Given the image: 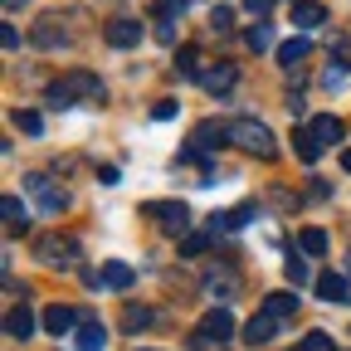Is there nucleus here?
<instances>
[{"instance_id": "nucleus-6", "label": "nucleus", "mask_w": 351, "mask_h": 351, "mask_svg": "<svg viewBox=\"0 0 351 351\" xmlns=\"http://www.w3.org/2000/svg\"><path fill=\"white\" fill-rule=\"evenodd\" d=\"M34 249H39L44 263H54V269H59V263H78V244L73 239H59V234H44Z\"/></svg>"}, {"instance_id": "nucleus-2", "label": "nucleus", "mask_w": 351, "mask_h": 351, "mask_svg": "<svg viewBox=\"0 0 351 351\" xmlns=\"http://www.w3.org/2000/svg\"><path fill=\"white\" fill-rule=\"evenodd\" d=\"M103 93V83H98V73H69V78H59V83H49V93H44V98H49V108L54 112H64V108H73L78 98H98Z\"/></svg>"}, {"instance_id": "nucleus-17", "label": "nucleus", "mask_w": 351, "mask_h": 351, "mask_svg": "<svg viewBox=\"0 0 351 351\" xmlns=\"http://www.w3.org/2000/svg\"><path fill=\"white\" fill-rule=\"evenodd\" d=\"M317 293H322L327 302H351V283H346L341 274H332V269L317 274Z\"/></svg>"}, {"instance_id": "nucleus-30", "label": "nucleus", "mask_w": 351, "mask_h": 351, "mask_svg": "<svg viewBox=\"0 0 351 351\" xmlns=\"http://www.w3.org/2000/svg\"><path fill=\"white\" fill-rule=\"evenodd\" d=\"M288 278H293V283H298V288H302V283H307V278H313V274H307V263H302V258H298V254H293V258H288Z\"/></svg>"}, {"instance_id": "nucleus-22", "label": "nucleus", "mask_w": 351, "mask_h": 351, "mask_svg": "<svg viewBox=\"0 0 351 351\" xmlns=\"http://www.w3.org/2000/svg\"><path fill=\"white\" fill-rule=\"evenodd\" d=\"M103 327L98 322H83V332H78V351H103Z\"/></svg>"}, {"instance_id": "nucleus-27", "label": "nucleus", "mask_w": 351, "mask_h": 351, "mask_svg": "<svg viewBox=\"0 0 351 351\" xmlns=\"http://www.w3.org/2000/svg\"><path fill=\"white\" fill-rule=\"evenodd\" d=\"M244 44H249V49H274V29H269V25H254V29L244 34Z\"/></svg>"}, {"instance_id": "nucleus-8", "label": "nucleus", "mask_w": 351, "mask_h": 351, "mask_svg": "<svg viewBox=\"0 0 351 351\" xmlns=\"http://www.w3.org/2000/svg\"><path fill=\"white\" fill-rule=\"evenodd\" d=\"M44 332H54V337H64V332H73L78 327V313H73V307L69 302H49V307H44Z\"/></svg>"}, {"instance_id": "nucleus-9", "label": "nucleus", "mask_w": 351, "mask_h": 351, "mask_svg": "<svg viewBox=\"0 0 351 351\" xmlns=\"http://www.w3.org/2000/svg\"><path fill=\"white\" fill-rule=\"evenodd\" d=\"M103 39L112 44V49H132V44L142 39V20H112V25L103 29Z\"/></svg>"}, {"instance_id": "nucleus-23", "label": "nucleus", "mask_w": 351, "mask_h": 351, "mask_svg": "<svg viewBox=\"0 0 351 351\" xmlns=\"http://www.w3.org/2000/svg\"><path fill=\"white\" fill-rule=\"evenodd\" d=\"M176 73H195L200 78V49H195V44H186V49L176 54Z\"/></svg>"}, {"instance_id": "nucleus-36", "label": "nucleus", "mask_w": 351, "mask_h": 351, "mask_svg": "<svg viewBox=\"0 0 351 351\" xmlns=\"http://www.w3.org/2000/svg\"><path fill=\"white\" fill-rule=\"evenodd\" d=\"M20 5H29V0H5V10H20Z\"/></svg>"}, {"instance_id": "nucleus-21", "label": "nucleus", "mask_w": 351, "mask_h": 351, "mask_svg": "<svg viewBox=\"0 0 351 351\" xmlns=\"http://www.w3.org/2000/svg\"><path fill=\"white\" fill-rule=\"evenodd\" d=\"M298 244H302V254H327V234H322L317 225H307V230L298 234Z\"/></svg>"}, {"instance_id": "nucleus-4", "label": "nucleus", "mask_w": 351, "mask_h": 351, "mask_svg": "<svg viewBox=\"0 0 351 351\" xmlns=\"http://www.w3.org/2000/svg\"><path fill=\"white\" fill-rule=\"evenodd\" d=\"M234 337V317H230V307H215V313H205L200 317V332H195V346H225Z\"/></svg>"}, {"instance_id": "nucleus-37", "label": "nucleus", "mask_w": 351, "mask_h": 351, "mask_svg": "<svg viewBox=\"0 0 351 351\" xmlns=\"http://www.w3.org/2000/svg\"><path fill=\"white\" fill-rule=\"evenodd\" d=\"M137 351H152V346H137Z\"/></svg>"}, {"instance_id": "nucleus-1", "label": "nucleus", "mask_w": 351, "mask_h": 351, "mask_svg": "<svg viewBox=\"0 0 351 351\" xmlns=\"http://www.w3.org/2000/svg\"><path fill=\"white\" fill-rule=\"evenodd\" d=\"M230 142H234L239 152L258 156V161H274V152H278V142H274V132L263 127L258 117H234V122H230Z\"/></svg>"}, {"instance_id": "nucleus-14", "label": "nucleus", "mask_w": 351, "mask_h": 351, "mask_svg": "<svg viewBox=\"0 0 351 351\" xmlns=\"http://www.w3.org/2000/svg\"><path fill=\"white\" fill-rule=\"evenodd\" d=\"M132 278H137V274H132L122 258H108V263H103V274H98V283H103V288H117V293H127Z\"/></svg>"}, {"instance_id": "nucleus-25", "label": "nucleus", "mask_w": 351, "mask_h": 351, "mask_svg": "<svg viewBox=\"0 0 351 351\" xmlns=\"http://www.w3.org/2000/svg\"><path fill=\"white\" fill-rule=\"evenodd\" d=\"M210 239H215V230H205V234H186V239H181V254H186V258H195V254H205V249H210Z\"/></svg>"}, {"instance_id": "nucleus-32", "label": "nucleus", "mask_w": 351, "mask_h": 351, "mask_svg": "<svg viewBox=\"0 0 351 351\" xmlns=\"http://www.w3.org/2000/svg\"><path fill=\"white\" fill-rule=\"evenodd\" d=\"M0 44H5V49H20V34H15V25H0Z\"/></svg>"}, {"instance_id": "nucleus-26", "label": "nucleus", "mask_w": 351, "mask_h": 351, "mask_svg": "<svg viewBox=\"0 0 351 351\" xmlns=\"http://www.w3.org/2000/svg\"><path fill=\"white\" fill-rule=\"evenodd\" d=\"M191 0H152V15L156 20H171V15H186Z\"/></svg>"}, {"instance_id": "nucleus-3", "label": "nucleus", "mask_w": 351, "mask_h": 351, "mask_svg": "<svg viewBox=\"0 0 351 351\" xmlns=\"http://www.w3.org/2000/svg\"><path fill=\"white\" fill-rule=\"evenodd\" d=\"M142 210L156 219L166 234H181V239L191 234V205H186V200H147Z\"/></svg>"}, {"instance_id": "nucleus-34", "label": "nucleus", "mask_w": 351, "mask_h": 351, "mask_svg": "<svg viewBox=\"0 0 351 351\" xmlns=\"http://www.w3.org/2000/svg\"><path fill=\"white\" fill-rule=\"evenodd\" d=\"M152 117H156V122H171V117H176V103H156Z\"/></svg>"}, {"instance_id": "nucleus-19", "label": "nucleus", "mask_w": 351, "mask_h": 351, "mask_svg": "<svg viewBox=\"0 0 351 351\" xmlns=\"http://www.w3.org/2000/svg\"><path fill=\"white\" fill-rule=\"evenodd\" d=\"M307 54H313V44H307L302 34H298V39H288V44H278V64H283V69H298Z\"/></svg>"}, {"instance_id": "nucleus-28", "label": "nucleus", "mask_w": 351, "mask_h": 351, "mask_svg": "<svg viewBox=\"0 0 351 351\" xmlns=\"http://www.w3.org/2000/svg\"><path fill=\"white\" fill-rule=\"evenodd\" d=\"M122 322H127V327H152V307H137V302H132L127 313H122Z\"/></svg>"}, {"instance_id": "nucleus-10", "label": "nucleus", "mask_w": 351, "mask_h": 351, "mask_svg": "<svg viewBox=\"0 0 351 351\" xmlns=\"http://www.w3.org/2000/svg\"><path fill=\"white\" fill-rule=\"evenodd\" d=\"M274 332H278V322H274L269 313H254L239 337H244V346H263V341H274Z\"/></svg>"}, {"instance_id": "nucleus-38", "label": "nucleus", "mask_w": 351, "mask_h": 351, "mask_svg": "<svg viewBox=\"0 0 351 351\" xmlns=\"http://www.w3.org/2000/svg\"><path fill=\"white\" fill-rule=\"evenodd\" d=\"M298 351H302V346H298Z\"/></svg>"}, {"instance_id": "nucleus-13", "label": "nucleus", "mask_w": 351, "mask_h": 351, "mask_svg": "<svg viewBox=\"0 0 351 351\" xmlns=\"http://www.w3.org/2000/svg\"><path fill=\"white\" fill-rule=\"evenodd\" d=\"M327 20V5L322 0H293V25L298 29H317Z\"/></svg>"}, {"instance_id": "nucleus-15", "label": "nucleus", "mask_w": 351, "mask_h": 351, "mask_svg": "<svg viewBox=\"0 0 351 351\" xmlns=\"http://www.w3.org/2000/svg\"><path fill=\"white\" fill-rule=\"evenodd\" d=\"M5 337H15V341H25V337H34V313L20 302V307H10L5 313Z\"/></svg>"}, {"instance_id": "nucleus-33", "label": "nucleus", "mask_w": 351, "mask_h": 351, "mask_svg": "<svg viewBox=\"0 0 351 351\" xmlns=\"http://www.w3.org/2000/svg\"><path fill=\"white\" fill-rule=\"evenodd\" d=\"M244 5H249V10H254V15H258V20H263V15H269V10H274V5H278V0H244Z\"/></svg>"}, {"instance_id": "nucleus-12", "label": "nucleus", "mask_w": 351, "mask_h": 351, "mask_svg": "<svg viewBox=\"0 0 351 351\" xmlns=\"http://www.w3.org/2000/svg\"><path fill=\"white\" fill-rule=\"evenodd\" d=\"M307 132H313V137H317L322 147H337L346 127H341V117H332V112H317L313 122H307Z\"/></svg>"}, {"instance_id": "nucleus-31", "label": "nucleus", "mask_w": 351, "mask_h": 351, "mask_svg": "<svg viewBox=\"0 0 351 351\" xmlns=\"http://www.w3.org/2000/svg\"><path fill=\"white\" fill-rule=\"evenodd\" d=\"M210 29L230 34V29H234V15H230V10H215V15H210Z\"/></svg>"}, {"instance_id": "nucleus-24", "label": "nucleus", "mask_w": 351, "mask_h": 351, "mask_svg": "<svg viewBox=\"0 0 351 351\" xmlns=\"http://www.w3.org/2000/svg\"><path fill=\"white\" fill-rule=\"evenodd\" d=\"M15 127L25 132V137H39V132H44V117L29 112V108H20V112H15Z\"/></svg>"}, {"instance_id": "nucleus-7", "label": "nucleus", "mask_w": 351, "mask_h": 351, "mask_svg": "<svg viewBox=\"0 0 351 351\" xmlns=\"http://www.w3.org/2000/svg\"><path fill=\"white\" fill-rule=\"evenodd\" d=\"M69 34H64V20L59 15H44V20H34V29H29V44L34 49H59Z\"/></svg>"}, {"instance_id": "nucleus-18", "label": "nucleus", "mask_w": 351, "mask_h": 351, "mask_svg": "<svg viewBox=\"0 0 351 351\" xmlns=\"http://www.w3.org/2000/svg\"><path fill=\"white\" fill-rule=\"evenodd\" d=\"M293 152H298V161H307V166H313V161L322 156V142H317L307 127H298V132H293Z\"/></svg>"}, {"instance_id": "nucleus-35", "label": "nucleus", "mask_w": 351, "mask_h": 351, "mask_svg": "<svg viewBox=\"0 0 351 351\" xmlns=\"http://www.w3.org/2000/svg\"><path fill=\"white\" fill-rule=\"evenodd\" d=\"M341 171H351V147H346V152H341Z\"/></svg>"}, {"instance_id": "nucleus-16", "label": "nucleus", "mask_w": 351, "mask_h": 351, "mask_svg": "<svg viewBox=\"0 0 351 351\" xmlns=\"http://www.w3.org/2000/svg\"><path fill=\"white\" fill-rule=\"evenodd\" d=\"M263 313H269L274 322L298 317V293H269V298H263Z\"/></svg>"}, {"instance_id": "nucleus-5", "label": "nucleus", "mask_w": 351, "mask_h": 351, "mask_svg": "<svg viewBox=\"0 0 351 351\" xmlns=\"http://www.w3.org/2000/svg\"><path fill=\"white\" fill-rule=\"evenodd\" d=\"M25 191H29V200L39 205V215H59V210H64V191H54L49 176H25Z\"/></svg>"}, {"instance_id": "nucleus-11", "label": "nucleus", "mask_w": 351, "mask_h": 351, "mask_svg": "<svg viewBox=\"0 0 351 351\" xmlns=\"http://www.w3.org/2000/svg\"><path fill=\"white\" fill-rule=\"evenodd\" d=\"M239 69L234 64H215V69H200V88L205 93H225V88H234Z\"/></svg>"}, {"instance_id": "nucleus-20", "label": "nucleus", "mask_w": 351, "mask_h": 351, "mask_svg": "<svg viewBox=\"0 0 351 351\" xmlns=\"http://www.w3.org/2000/svg\"><path fill=\"white\" fill-rule=\"evenodd\" d=\"M0 210H5V225H10V230H29V205H25V200L5 195V200H0Z\"/></svg>"}, {"instance_id": "nucleus-29", "label": "nucleus", "mask_w": 351, "mask_h": 351, "mask_svg": "<svg viewBox=\"0 0 351 351\" xmlns=\"http://www.w3.org/2000/svg\"><path fill=\"white\" fill-rule=\"evenodd\" d=\"M302 351H337V346H332L327 332H307V337H302Z\"/></svg>"}]
</instances>
